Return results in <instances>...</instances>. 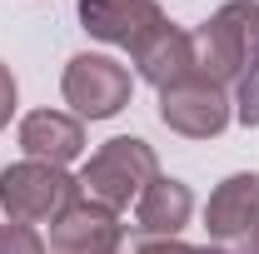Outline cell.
<instances>
[{
    "label": "cell",
    "mask_w": 259,
    "mask_h": 254,
    "mask_svg": "<svg viewBox=\"0 0 259 254\" xmlns=\"http://www.w3.org/2000/svg\"><path fill=\"white\" fill-rule=\"evenodd\" d=\"M130 55H135L140 80L155 85V90H169V85H180V80L194 75V40H190V30H180L169 20H164L160 30H150Z\"/></svg>",
    "instance_id": "9"
},
{
    "label": "cell",
    "mask_w": 259,
    "mask_h": 254,
    "mask_svg": "<svg viewBox=\"0 0 259 254\" xmlns=\"http://www.w3.org/2000/svg\"><path fill=\"white\" fill-rule=\"evenodd\" d=\"M135 254H204V249H194L185 239H145V244H135Z\"/></svg>",
    "instance_id": "15"
},
{
    "label": "cell",
    "mask_w": 259,
    "mask_h": 254,
    "mask_svg": "<svg viewBox=\"0 0 259 254\" xmlns=\"http://www.w3.org/2000/svg\"><path fill=\"white\" fill-rule=\"evenodd\" d=\"M10 115H15V75H10V65L0 60V130L10 125Z\"/></svg>",
    "instance_id": "14"
},
{
    "label": "cell",
    "mask_w": 259,
    "mask_h": 254,
    "mask_svg": "<svg viewBox=\"0 0 259 254\" xmlns=\"http://www.w3.org/2000/svg\"><path fill=\"white\" fill-rule=\"evenodd\" d=\"M110 254H135V249H130V239H120V244H115Z\"/></svg>",
    "instance_id": "16"
},
{
    "label": "cell",
    "mask_w": 259,
    "mask_h": 254,
    "mask_svg": "<svg viewBox=\"0 0 259 254\" xmlns=\"http://www.w3.org/2000/svg\"><path fill=\"white\" fill-rule=\"evenodd\" d=\"M194 40V75L214 80V85H239V75L259 60V0H229L220 5Z\"/></svg>",
    "instance_id": "1"
},
{
    "label": "cell",
    "mask_w": 259,
    "mask_h": 254,
    "mask_svg": "<svg viewBox=\"0 0 259 254\" xmlns=\"http://www.w3.org/2000/svg\"><path fill=\"white\" fill-rule=\"evenodd\" d=\"M80 180L60 170V164H40V159H20V164H5L0 170V209L15 224H55L80 204Z\"/></svg>",
    "instance_id": "3"
},
{
    "label": "cell",
    "mask_w": 259,
    "mask_h": 254,
    "mask_svg": "<svg viewBox=\"0 0 259 254\" xmlns=\"http://www.w3.org/2000/svg\"><path fill=\"white\" fill-rule=\"evenodd\" d=\"M234 120L244 130H254L259 125V60L239 75V85H234Z\"/></svg>",
    "instance_id": "12"
},
{
    "label": "cell",
    "mask_w": 259,
    "mask_h": 254,
    "mask_svg": "<svg viewBox=\"0 0 259 254\" xmlns=\"http://www.w3.org/2000/svg\"><path fill=\"white\" fill-rule=\"evenodd\" d=\"M155 175H160L155 150L140 135H115V140H105L95 155L85 159V170L75 180H80V194L85 199H95V204H105V209L120 215V209H130L145 194V185Z\"/></svg>",
    "instance_id": "2"
},
{
    "label": "cell",
    "mask_w": 259,
    "mask_h": 254,
    "mask_svg": "<svg viewBox=\"0 0 259 254\" xmlns=\"http://www.w3.org/2000/svg\"><path fill=\"white\" fill-rule=\"evenodd\" d=\"M160 120L185 140H214L234 120V100H229L225 85H214L204 75H190V80L160 90Z\"/></svg>",
    "instance_id": "6"
},
{
    "label": "cell",
    "mask_w": 259,
    "mask_h": 254,
    "mask_svg": "<svg viewBox=\"0 0 259 254\" xmlns=\"http://www.w3.org/2000/svg\"><path fill=\"white\" fill-rule=\"evenodd\" d=\"M130 90H135V80H130L125 65L110 60V55H90V50L75 55L60 75V95L75 110V120H110V115H120L130 105Z\"/></svg>",
    "instance_id": "4"
},
{
    "label": "cell",
    "mask_w": 259,
    "mask_h": 254,
    "mask_svg": "<svg viewBox=\"0 0 259 254\" xmlns=\"http://www.w3.org/2000/svg\"><path fill=\"white\" fill-rule=\"evenodd\" d=\"M204 229L209 244L225 254H254V234H259V175L239 170L214 185L209 204H204Z\"/></svg>",
    "instance_id": "5"
},
{
    "label": "cell",
    "mask_w": 259,
    "mask_h": 254,
    "mask_svg": "<svg viewBox=\"0 0 259 254\" xmlns=\"http://www.w3.org/2000/svg\"><path fill=\"white\" fill-rule=\"evenodd\" d=\"M20 150L25 159H40V164H75L85 155V125L65 110H30L20 120Z\"/></svg>",
    "instance_id": "10"
},
{
    "label": "cell",
    "mask_w": 259,
    "mask_h": 254,
    "mask_svg": "<svg viewBox=\"0 0 259 254\" xmlns=\"http://www.w3.org/2000/svg\"><path fill=\"white\" fill-rule=\"evenodd\" d=\"M0 254H45V239H40L35 224L0 220Z\"/></svg>",
    "instance_id": "13"
},
{
    "label": "cell",
    "mask_w": 259,
    "mask_h": 254,
    "mask_svg": "<svg viewBox=\"0 0 259 254\" xmlns=\"http://www.w3.org/2000/svg\"><path fill=\"white\" fill-rule=\"evenodd\" d=\"M80 25L105 40V45H120V50H135L150 30L164 25L160 0H80Z\"/></svg>",
    "instance_id": "7"
},
{
    "label": "cell",
    "mask_w": 259,
    "mask_h": 254,
    "mask_svg": "<svg viewBox=\"0 0 259 254\" xmlns=\"http://www.w3.org/2000/svg\"><path fill=\"white\" fill-rule=\"evenodd\" d=\"M194 215V194L185 180H169V175H155L145 194L135 199V229L145 239H180V229L190 224Z\"/></svg>",
    "instance_id": "11"
},
{
    "label": "cell",
    "mask_w": 259,
    "mask_h": 254,
    "mask_svg": "<svg viewBox=\"0 0 259 254\" xmlns=\"http://www.w3.org/2000/svg\"><path fill=\"white\" fill-rule=\"evenodd\" d=\"M254 254H259V234H254Z\"/></svg>",
    "instance_id": "17"
},
{
    "label": "cell",
    "mask_w": 259,
    "mask_h": 254,
    "mask_svg": "<svg viewBox=\"0 0 259 254\" xmlns=\"http://www.w3.org/2000/svg\"><path fill=\"white\" fill-rule=\"evenodd\" d=\"M120 239H125L120 215L95 204V199L70 204L60 220L50 224V254H110Z\"/></svg>",
    "instance_id": "8"
}]
</instances>
